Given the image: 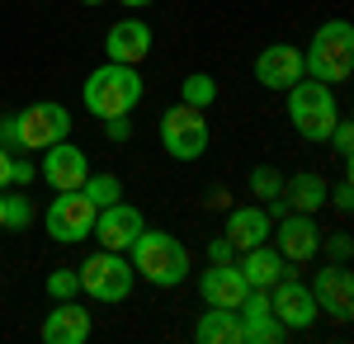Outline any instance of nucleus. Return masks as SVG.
<instances>
[{"label": "nucleus", "mask_w": 354, "mask_h": 344, "mask_svg": "<svg viewBox=\"0 0 354 344\" xmlns=\"http://www.w3.org/2000/svg\"><path fill=\"white\" fill-rule=\"evenodd\" d=\"M326 250H330V265H350V255H354L350 231H335V236L326 240Z\"/></svg>", "instance_id": "obj_29"}, {"label": "nucleus", "mask_w": 354, "mask_h": 344, "mask_svg": "<svg viewBox=\"0 0 354 344\" xmlns=\"http://www.w3.org/2000/svg\"><path fill=\"white\" fill-rule=\"evenodd\" d=\"M142 227H147V222H142V208H128L123 198L95 212V231H100V245H104V250H123V255H128V245L137 240Z\"/></svg>", "instance_id": "obj_14"}, {"label": "nucleus", "mask_w": 354, "mask_h": 344, "mask_svg": "<svg viewBox=\"0 0 354 344\" xmlns=\"http://www.w3.org/2000/svg\"><path fill=\"white\" fill-rule=\"evenodd\" d=\"M270 227H274V217L265 208H232L222 236L232 240L236 250H250V245H265V240H270Z\"/></svg>", "instance_id": "obj_20"}, {"label": "nucleus", "mask_w": 354, "mask_h": 344, "mask_svg": "<svg viewBox=\"0 0 354 344\" xmlns=\"http://www.w3.org/2000/svg\"><path fill=\"white\" fill-rule=\"evenodd\" d=\"M104 133H109V142H128V137H133V123H128V113H118V118H104Z\"/></svg>", "instance_id": "obj_32"}, {"label": "nucleus", "mask_w": 354, "mask_h": 344, "mask_svg": "<svg viewBox=\"0 0 354 344\" xmlns=\"http://www.w3.org/2000/svg\"><path fill=\"white\" fill-rule=\"evenodd\" d=\"M236 316H241V344H279L288 330L279 325L270 307V292L265 288H250L241 297V307H236Z\"/></svg>", "instance_id": "obj_13"}, {"label": "nucleus", "mask_w": 354, "mask_h": 344, "mask_svg": "<svg viewBox=\"0 0 354 344\" xmlns=\"http://www.w3.org/2000/svg\"><path fill=\"white\" fill-rule=\"evenodd\" d=\"M330 142H335V156H340V165H350V156H354V123H350V118H335Z\"/></svg>", "instance_id": "obj_28"}, {"label": "nucleus", "mask_w": 354, "mask_h": 344, "mask_svg": "<svg viewBox=\"0 0 354 344\" xmlns=\"http://www.w3.org/2000/svg\"><path fill=\"white\" fill-rule=\"evenodd\" d=\"M128 10H147V5H156V0H123Z\"/></svg>", "instance_id": "obj_35"}, {"label": "nucleus", "mask_w": 354, "mask_h": 344, "mask_svg": "<svg viewBox=\"0 0 354 344\" xmlns=\"http://www.w3.org/2000/svg\"><path fill=\"white\" fill-rule=\"evenodd\" d=\"M81 193L95 203V208H109V203L123 198V180H118V175H95V170H90L85 184H81Z\"/></svg>", "instance_id": "obj_24"}, {"label": "nucleus", "mask_w": 354, "mask_h": 344, "mask_svg": "<svg viewBox=\"0 0 354 344\" xmlns=\"http://www.w3.org/2000/svg\"><path fill=\"white\" fill-rule=\"evenodd\" d=\"M95 212L100 208L85 198L81 189H62L48 203V212H43V227H48V236L57 245H81V240L95 236Z\"/></svg>", "instance_id": "obj_6"}, {"label": "nucleus", "mask_w": 354, "mask_h": 344, "mask_svg": "<svg viewBox=\"0 0 354 344\" xmlns=\"http://www.w3.org/2000/svg\"><path fill=\"white\" fill-rule=\"evenodd\" d=\"M76 274H81V292L95 297V302H104V307L128 302V292H133V283H137V269L123 250H100V255H90Z\"/></svg>", "instance_id": "obj_5"}, {"label": "nucleus", "mask_w": 354, "mask_h": 344, "mask_svg": "<svg viewBox=\"0 0 354 344\" xmlns=\"http://www.w3.org/2000/svg\"><path fill=\"white\" fill-rule=\"evenodd\" d=\"M0 227H5V193H0Z\"/></svg>", "instance_id": "obj_36"}, {"label": "nucleus", "mask_w": 354, "mask_h": 344, "mask_svg": "<svg viewBox=\"0 0 354 344\" xmlns=\"http://www.w3.org/2000/svg\"><path fill=\"white\" fill-rule=\"evenodd\" d=\"M38 175L53 184V193H62V189H81L85 175H90V160H85V151L76 146V142H53L48 151H43V165H38Z\"/></svg>", "instance_id": "obj_12"}, {"label": "nucleus", "mask_w": 354, "mask_h": 344, "mask_svg": "<svg viewBox=\"0 0 354 344\" xmlns=\"http://www.w3.org/2000/svg\"><path fill=\"white\" fill-rule=\"evenodd\" d=\"M71 133V108L57 104V99H38V104H28L19 118H15V142L24 146V151H48L53 142Z\"/></svg>", "instance_id": "obj_8"}, {"label": "nucleus", "mask_w": 354, "mask_h": 344, "mask_svg": "<svg viewBox=\"0 0 354 344\" xmlns=\"http://www.w3.org/2000/svg\"><path fill=\"white\" fill-rule=\"evenodd\" d=\"M198 292H203L208 307H241V297L250 288H245V278H241L236 265H208L203 278H198Z\"/></svg>", "instance_id": "obj_19"}, {"label": "nucleus", "mask_w": 354, "mask_h": 344, "mask_svg": "<svg viewBox=\"0 0 354 344\" xmlns=\"http://www.w3.org/2000/svg\"><path fill=\"white\" fill-rule=\"evenodd\" d=\"M307 288L317 297V312H326V316H335V321L354 316V274H350V265L317 269V278H312Z\"/></svg>", "instance_id": "obj_11"}, {"label": "nucleus", "mask_w": 354, "mask_h": 344, "mask_svg": "<svg viewBox=\"0 0 354 344\" xmlns=\"http://www.w3.org/2000/svg\"><path fill=\"white\" fill-rule=\"evenodd\" d=\"M208 118H203V108L194 104H170L161 113V146L165 156L175 160H198L208 151Z\"/></svg>", "instance_id": "obj_7"}, {"label": "nucleus", "mask_w": 354, "mask_h": 344, "mask_svg": "<svg viewBox=\"0 0 354 344\" xmlns=\"http://www.w3.org/2000/svg\"><path fill=\"white\" fill-rule=\"evenodd\" d=\"M255 80L265 90H288L302 80V52L293 43H270L265 52L255 57Z\"/></svg>", "instance_id": "obj_15"}, {"label": "nucleus", "mask_w": 354, "mask_h": 344, "mask_svg": "<svg viewBox=\"0 0 354 344\" xmlns=\"http://www.w3.org/2000/svg\"><path fill=\"white\" fill-rule=\"evenodd\" d=\"M208 265H236V245L227 236H218L213 245H208Z\"/></svg>", "instance_id": "obj_31"}, {"label": "nucleus", "mask_w": 354, "mask_h": 344, "mask_svg": "<svg viewBox=\"0 0 354 344\" xmlns=\"http://www.w3.org/2000/svg\"><path fill=\"white\" fill-rule=\"evenodd\" d=\"M33 175H38V165H28V160H15V165H10V184H19V189H28Z\"/></svg>", "instance_id": "obj_33"}, {"label": "nucleus", "mask_w": 354, "mask_h": 344, "mask_svg": "<svg viewBox=\"0 0 354 344\" xmlns=\"http://www.w3.org/2000/svg\"><path fill=\"white\" fill-rule=\"evenodd\" d=\"M218 99V80L208 76V71H189V76L180 80V104H194V108H208Z\"/></svg>", "instance_id": "obj_23"}, {"label": "nucleus", "mask_w": 354, "mask_h": 344, "mask_svg": "<svg viewBox=\"0 0 354 344\" xmlns=\"http://www.w3.org/2000/svg\"><path fill=\"white\" fill-rule=\"evenodd\" d=\"M128 255H133V269L147 278V283H156V288H180V283H189V250H185V240L170 236V231H156V227H142L137 240L128 245Z\"/></svg>", "instance_id": "obj_2"}, {"label": "nucleus", "mask_w": 354, "mask_h": 344, "mask_svg": "<svg viewBox=\"0 0 354 344\" xmlns=\"http://www.w3.org/2000/svg\"><path fill=\"white\" fill-rule=\"evenodd\" d=\"M194 340L198 344H241V316L236 307H208L198 325H194Z\"/></svg>", "instance_id": "obj_22"}, {"label": "nucleus", "mask_w": 354, "mask_h": 344, "mask_svg": "<svg viewBox=\"0 0 354 344\" xmlns=\"http://www.w3.org/2000/svg\"><path fill=\"white\" fill-rule=\"evenodd\" d=\"M326 198H330V203H335V212H340V217H350V212H354V189H350V175H345L340 184L330 189Z\"/></svg>", "instance_id": "obj_30"}, {"label": "nucleus", "mask_w": 354, "mask_h": 344, "mask_svg": "<svg viewBox=\"0 0 354 344\" xmlns=\"http://www.w3.org/2000/svg\"><path fill=\"white\" fill-rule=\"evenodd\" d=\"M81 5H104V0H81Z\"/></svg>", "instance_id": "obj_37"}, {"label": "nucleus", "mask_w": 354, "mask_h": 344, "mask_svg": "<svg viewBox=\"0 0 354 344\" xmlns=\"http://www.w3.org/2000/svg\"><path fill=\"white\" fill-rule=\"evenodd\" d=\"M302 76L322 85H345L354 76V28L350 19H326L302 52Z\"/></svg>", "instance_id": "obj_3"}, {"label": "nucleus", "mask_w": 354, "mask_h": 344, "mask_svg": "<svg viewBox=\"0 0 354 344\" xmlns=\"http://www.w3.org/2000/svg\"><path fill=\"white\" fill-rule=\"evenodd\" d=\"M90 312H85L81 302H71V297H62L53 312L43 316V340L48 344H85L90 340Z\"/></svg>", "instance_id": "obj_17"}, {"label": "nucleus", "mask_w": 354, "mask_h": 344, "mask_svg": "<svg viewBox=\"0 0 354 344\" xmlns=\"http://www.w3.org/2000/svg\"><path fill=\"white\" fill-rule=\"evenodd\" d=\"M326 193L330 189L317 170H298V175L283 180V193H279V198H283L288 208H298V212H317V208H326Z\"/></svg>", "instance_id": "obj_21"}, {"label": "nucleus", "mask_w": 354, "mask_h": 344, "mask_svg": "<svg viewBox=\"0 0 354 344\" xmlns=\"http://www.w3.org/2000/svg\"><path fill=\"white\" fill-rule=\"evenodd\" d=\"M274 231V250L288 260V265H307L317 250H322V231H317V222H312V212H283L279 217V227H270Z\"/></svg>", "instance_id": "obj_10"}, {"label": "nucleus", "mask_w": 354, "mask_h": 344, "mask_svg": "<svg viewBox=\"0 0 354 344\" xmlns=\"http://www.w3.org/2000/svg\"><path fill=\"white\" fill-rule=\"evenodd\" d=\"M241 278H245V288H274L283 274H293V265L274 250L270 240L265 245H250V250H241Z\"/></svg>", "instance_id": "obj_18"}, {"label": "nucleus", "mask_w": 354, "mask_h": 344, "mask_svg": "<svg viewBox=\"0 0 354 344\" xmlns=\"http://www.w3.org/2000/svg\"><path fill=\"white\" fill-rule=\"evenodd\" d=\"M28 222H33L28 193H5V227H10V231H24Z\"/></svg>", "instance_id": "obj_26"}, {"label": "nucleus", "mask_w": 354, "mask_h": 344, "mask_svg": "<svg viewBox=\"0 0 354 344\" xmlns=\"http://www.w3.org/2000/svg\"><path fill=\"white\" fill-rule=\"evenodd\" d=\"M288 95V123L302 142H326L335 118H340V99H335V85H322V80L302 76L298 85L283 90Z\"/></svg>", "instance_id": "obj_4"}, {"label": "nucleus", "mask_w": 354, "mask_h": 344, "mask_svg": "<svg viewBox=\"0 0 354 344\" xmlns=\"http://www.w3.org/2000/svg\"><path fill=\"white\" fill-rule=\"evenodd\" d=\"M142 95H147V85H142V71L137 66H123V61H104V66H95L81 85V104L90 118H118V113H133L142 104Z\"/></svg>", "instance_id": "obj_1"}, {"label": "nucleus", "mask_w": 354, "mask_h": 344, "mask_svg": "<svg viewBox=\"0 0 354 344\" xmlns=\"http://www.w3.org/2000/svg\"><path fill=\"white\" fill-rule=\"evenodd\" d=\"M104 57L123 66H142L151 57V24L147 19H118L104 38Z\"/></svg>", "instance_id": "obj_16"}, {"label": "nucleus", "mask_w": 354, "mask_h": 344, "mask_svg": "<svg viewBox=\"0 0 354 344\" xmlns=\"http://www.w3.org/2000/svg\"><path fill=\"white\" fill-rule=\"evenodd\" d=\"M76 292H81V274H76V269H53V274H48V297H53V302L76 297Z\"/></svg>", "instance_id": "obj_27"}, {"label": "nucleus", "mask_w": 354, "mask_h": 344, "mask_svg": "<svg viewBox=\"0 0 354 344\" xmlns=\"http://www.w3.org/2000/svg\"><path fill=\"white\" fill-rule=\"evenodd\" d=\"M265 292H270V307H274V316H279L283 330H307V325L317 321V297H312V288L298 283L293 274H283V278Z\"/></svg>", "instance_id": "obj_9"}, {"label": "nucleus", "mask_w": 354, "mask_h": 344, "mask_svg": "<svg viewBox=\"0 0 354 344\" xmlns=\"http://www.w3.org/2000/svg\"><path fill=\"white\" fill-rule=\"evenodd\" d=\"M250 193H255L260 203H274V198L283 193V175H279L274 165H255V170H250Z\"/></svg>", "instance_id": "obj_25"}, {"label": "nucleus", "mask_w": 354, "mask_h": 344, "mask_svg": "<svg viewBox=\"0 0 354 344\" xmlns=\"http://www.w3.org/2000/svg\"><path fill=\"white\" fill-rule=\"evenodd\" d=\"M10 165H15V156L5 151V142H0V189L10 184Z\"/></svg>", "instance_id": "obj_34"}]
</instances>
